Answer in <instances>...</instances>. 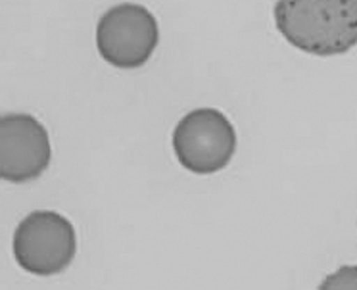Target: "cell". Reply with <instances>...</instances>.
I'll list each match as a JSON object with an SVG mask.
<instances>
[{
  "label": "cell",
  "mask_w": 357,
  "mask_h": 290,
  "mask_svg": "<svg viewBox=\"0 0 357 290\" xmlns=\"http://www.w3.org/2000/svg\"><path fill=\"white\" fill-rule=\"evenodd\" d=\"M160 43V29L150 10L123 2L109 8L96 25L100 56L121 70H135L150 60Z\"/></svg>",
  "instance_id": "277c9868"
},
{
  "label": "cell",
  "mask_w": 357,
  "mask_h": 290,
  "mask_svg": "<svg viewBox=\"0 0 357 290\" xmlns=\"http://www.w3.org/2000/svg\"><path fill=\"white\" fill-rule=\"evenodd\" d=\"M321 290H357V266L340 267L336 273L326 277L319 287Z\"/></svg>",
  "instance_id": "8992f818"
},
{
  "label": "cell",
  "mask_w": 357,
  "mask_h": 290,
  "mask_svg": "<svg viewBox=\"0 0 357 290\" xmlns=\"http://www.w3.org/2000/svg\"><path fill=\"white\" fill-rule=\"evenodd\" d=\"M275 24L307 54H344L357 45V0H277Z\"/></svg>",
  "instance_id": "6da1fadb"
},
{
  "label": "cell",
  "mask_w": 357,
  "mask_h": 290,
  "mask_svg": "<svg viewBox=\"0 0 357 290\" xmlns=\"http://www.w3.org/2000/svg\"><path fill=\"white\" fill-rule=\"evenodd\" d=\"M12 248L16 261L27 273L52 277L62 273L75 258V229L60 213L39 210L17 225Z\"/></svg>",
  "instance_id": "7a4b0ae2"
},
{
  "label": "cell",
  "mask_w": 357,
  "mask_h": 290,
  "mask_svg": "<svg viewBox=\"0 0 357 290\" xmlns=\"http://www.w3.org/2000/svg\"><path fill=\"white\" fill-rule=\"evenodd\" d=\"M52 160L50 137L29 114H4L0 119V177L27 183L40 177Z\"/></svg>",
  "instance_id": "5b68a950"
},
{
  "label": "cell",
  "mask_w": 357,
  "mask_h": 290,
  "mask_svg": "<svg viewBox=\"0 0 357 290\" xmlns=\"http://www.w3.org/2000/svg\"><path fill=\"white\" fill-rule=\"evenodd\" d=\"M178 164L198 175L221 171L236 152V131L219 110L198 108L181 119L173 131Z\"/></svg>",
  "instance_id": "3957f363"
}]
</instances>
